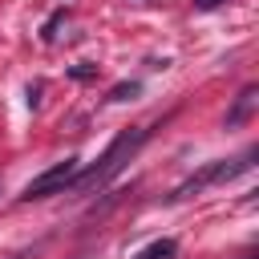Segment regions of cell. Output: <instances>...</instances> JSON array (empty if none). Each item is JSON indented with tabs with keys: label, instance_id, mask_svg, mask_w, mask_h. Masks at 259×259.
<instances>
[{
	"label": "cell",
	"instance_id": "cell-7",
	"mask_svg": "<svg viewBox=\"0 0 259 259\" xmlns=\"http://www.w3.org/2000/svg\"><path fill=\"white\" fill-rule=\"evenodd\" d=\"M69 77H73V81H93V77H97V69H93V65H73V69H69Z\"/></svg>",
	"mask_w": 259,
	"mask_h": 259
},
{
	"label": "cell",
	"instance_id": "cell-8",
	"mask_svg": "<svg viewBox=\"0 0 259 259\" xmlns=\"http://www.w3.org/2000/svg\"><path fill=\"white\" fill-rule=\"evenodd\" d=\"M223 0H194V8H202V12H210V8H219Z\"/></svg>",
	"mask_w": 259,
	"mask_h": 259
},
{
	"label": "cell",
	"instance_id": "cell-6",
	"mask_svg": "<svg viewBox=\"0 0 259 259\" xmlns=\"http://www.w3.org/2000/svg\"><path fill=\"white\" fill-rule=\"evenodd\" d=\"M138 93H142V85H138V81H121V85H113V89H109V101H134Z\"/></svg>",
	"mask_w": 259,
	"mask_h": 259
},
{
	"label": "cell",
	"instance_id": "cell-5",
	"mask_svg": "<svg viewBox=\"0 0 259 259\" xmlns=\"http://www.w3.org/2000/svg\"><path fill=\"white\" fill-rule=\"evenodd\" d=\"M174 251H178L174 239H158V243H150L146 251H138L134 259H174Z\"/></svg>",
	"mask_w": 259,
	"mask_h": 259
},
{
	"label": "cell",
	"instance_id": "cell-4",
	"mask_svg": "<svg viewBox=\"0 0 259 259\" xmlns=\"http://www.w3.org/2000/svg\"><path fill=\"white\" fill-rule=\"evenodd\" d=\"M251 105H255V85H247V89L239 93V101H235V109L227 113V125H239V121H247V113H251Z\"/></svg>",
	"mask_w": 259,
	"mask_h": 259
},
{
	"label": "cell",
	"instance_id": "cell-3",
	"mask_svg": "<svg viewBox=\"0 0 259 259\" xmlns=\"http://www.w3.org/2000/svg\"><path fill=\"white\" fill-rule=\"evenodd\" d=\"M73 174H77V158H65V162H57L53 170H45L40 178H32V182L24 186L20 198H49V194L65 190V186L73 182Z\"/></svg>",
	"mask_w": 259,
	"mask_h": 259
},
{
	"label": "cell",
	"instance_id": "cell-2",
	"mask_svg": "<svg viewBox=\"0 0 259 259\" xmlns=\"http://www.w3.org/2000/svg\"><path fill=\"white\" fill-rule=\"evenodd\" d=\"M251 158H255V154H247V158H239V162H231V166H227V162H210L206 170H198L194 178H186L182 186H174L170 198H186V194H194V190H202V186H210V182H227V178L251 170Z\"/></svg>",
	"mask_w": 259,
	"mask_h": 259
},
{
	"label": "cell",
	"instance_id": "cell-1",
	"mask_svg": "<svg viewBox=\"0 0 259 259\" xmlns=\"http://www.w3.org/2000/svg\"><path fill=\"white\" fill-rule=\"evenodd\" d=\"M146 142V130H134V134H121V138H113L109 142V150L101 154V162L93 166V170H85V174H73V186L77 190H93V186H105L125 162H130V154L138 150Z\"/></svg>",
	"mask_w": 259,
	"mask_h": 259
}]
</instances>
